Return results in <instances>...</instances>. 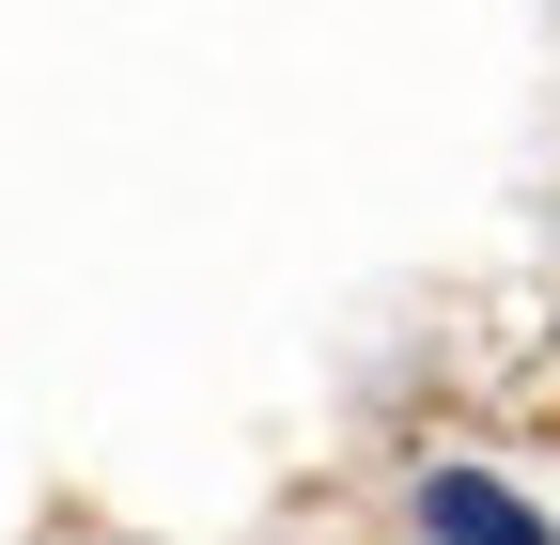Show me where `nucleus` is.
I'll return each mask as SVG.
<instances>
[{
    "instance_id": "f257e3e1",
    "label": "nucleus",
    "mask_w": 560,
    "mask_h": 545,
    "mask_svg": "<svg viewBox=\"0 0 560 545\" xmlns=\"http://www.w3.org/2000/svg\"><path fill=\"white\" fill-rule=\"evenodd\" d=\"M420 545H560L514 484H482V467H436V484H420Z\"/></svg>"
}]
</instances>
